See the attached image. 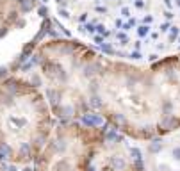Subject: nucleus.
<instances>
[{"mask_svg": "<svg viewBox=\"0 0 180 171\" xmlns=\"http://www.w3.org/2000/svg\"><path fill=\"white\" fill-rule=\"evenodd\" d=\"M34 64L61 123L98 116L141 139L180 128V52L139 64L75 38H52L36 46Z\"/></svg>", "mask_w": 180, "mask_h": 171, "instance_id": "f257e3e1", "label": "nucleus"}, {"mask_svg": "<svg viewBox=\"0 0 180 171\" xmlns=\"http://www.w3.org/2000/svg\"><path fill=\"white\" fill-rule=\"evenodd\" d=\"M73 38L102 54L148 64L180 52V0H52Z\"/></svg>", "mask_w": 180, "mask_h": 171, "instance_id": "f03ea898", "label": "nucleus"}, {"mask_svg": "<svg viewBox=\"0 0 180 171\" xmlns=\"http://www.w3.org/2000/svg\"><path fill=\"white\" fill-rule=\"evenodd\" d=\"M54 112L41 84L22 75L0 78V160L27 164L52 137Z\"/></svg>", "mask_w": 180, "mask_h": 171, "instance_id": "7ed1b4c3", "label": "nucleus"}, {"mask_svg": "<svg viewBox=\"0 0 180 171\" xmlns=\"http://www.w3.org/2000/svg\"><path fill=\"white\" fill-rule=\"evenodd\" d=\"M104 136L105 128L86 127L80 121L61 123L34 159V171H93V159Z\"/></svg>", "mask_w": 180, "mask_h": 171, "instance_id": "20e7f679", "label": "nucleus"}, {"mask_svg": "<svg viewBox=\"0 0 180 171\" xmlns=\"http://www.w3.org/2000/svg\"><path fill=\"white\" fill-rule=\"evenodd\" d=\"M25 13L23 0H0V38L11 30Z\"/></svg>", "mask_w": 180, "mask_h": 171, "instance_id": "39448f33", "label": "nucleus"}, {"mask_svg": "<svg viewBox=\"0 0 180 171\" xmlns=\"http://www.w3.org/2000/svg\"><path fill=\"white\" fill-rule=\"evenodd\" d=\"M175 155H177V159H180V150H175Z\"/></svg>", "mask_w": 180, "mask_h": 171, "instance_id": "423d86ee", "label": "nucleus"}]
</instances>
